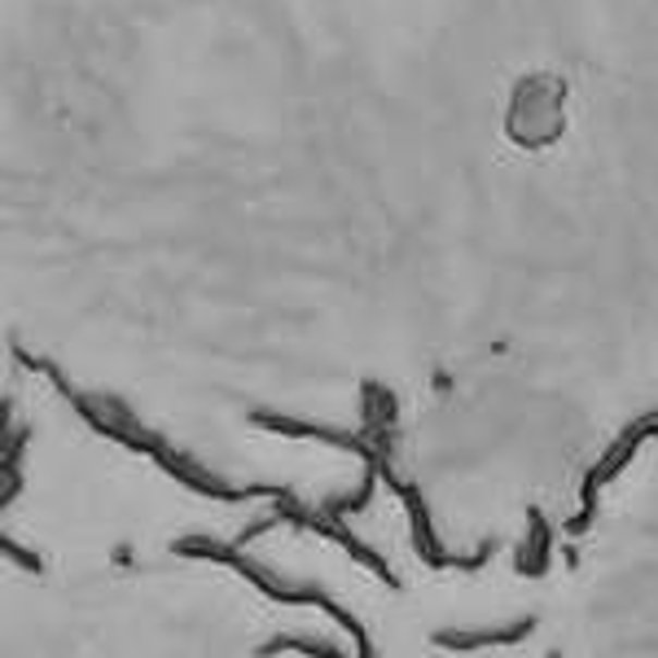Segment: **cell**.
<instances>
[{
	"label": "cell",
	"instance_id": "obj_1",
	"mask_svg": "<svg viewBox=\"0 0 658 658\" xmlns=\"http://www.w3.org/2000/svg\"><path fill=\"white\" fill-rule=\"evenodd\" d=\"M176 553H190V558H207V562H220V566H229V571H237L242 580H251L259 593H268L272 601H281V606H316V610H325L334 623H343L348 632H352V641L361 645V658H378L374 654V645H369V632H365V623L348 610V606H339L329 593H320V588H290V584H281V580H272L264 566H255L251 558H242V549H233V545H216V540H203V536H194V540H176L172 545Z\"/></svg>",
	"mask_w": 658,
	"mask_h": 658
},
{
	"label": "cell",
	"instance_id": "obj_2",
	"mask_svg": "<svg viewBox=\"0 0 658 658\" xmlns=\"http://www.w3.org/2000/svg\"><path fill=\"white\" fill-rule=\"evenodd\" d=\"M645 439H658V413H649V417H641V422H632L619 439H614V448L588 470V478H584V487H580V514L566 523V532L571 536H584L588 532V523H593V514H597V491H601V483H610L636 452H641V443Z\"/></svg>",
	"mask_w": 658,
	"mask_h": 658
},
{
	"label": "cell",
	"instance_id": "obj_3",
	"mask_svg": "<svg viewBox=\"0 0 658 658\" xmlns=\"http://www.w3.org/2000/svg\"><path fill=\"white\" fill-rule=\"evenodd\" d=\"M527 632H536V619H519L514 627H483V632L439 627V632H430V641L439 649H491V645H519V641H527Z\"/></svg>",
	"mask_w": 658,
	"mask_h": 658
},
{
	"label": "cell",
	"instance_id": "obj_4",
	"mask_svg": "<svg viewBox=\"0 0 658 658\" xmlns=\"http://www.w3.org/2000/svg\"><path fill=\"white\" fill-rule=\"evenodd\" d=\"M532 519V532H527V549L519 553V571L523 575H545V566H549V523H545V514H527Z\"/></svg>",
	"mask_w": 658,
	"mask_h": 658
},
{
	"label": "cell",
	"instance_id": "obj_5",
	"mask_svg": "<svg viewBox=\"0 0 658 658\" xmlns=\"http://www.w3.org/2000/svg\"><path fill=\"white\" fill-rule=\"evenodd\" d=\"M281 649H290V654H307V658H348L339 645L316 641V636H272V641H264V645H259V658H272V654H281Z\"/></svg>",
	"mask_w": 658,
	"mask_h": 658
},
{
	"label": "cell",
	"instance_id": "obj_6",
	"mask_svg": "<svg viewBox=\"0 0 658 658\" xmlns=\"http://www.w3.org/2000/svg\"><path fill=\"white\" fill-rule=\"evenodd\" d=\"M549 658H562V654H558V649H553V654H549Z\"/></svg>",
	"mask_w": 658,
	"mask_h": 658
}]
</instances>
